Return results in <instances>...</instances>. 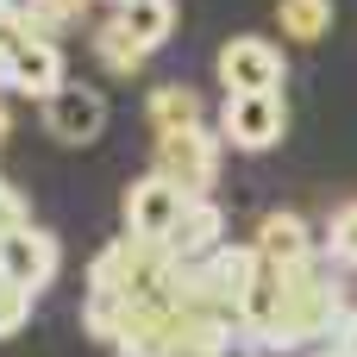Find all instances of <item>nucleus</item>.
<instances>
[{
	"instance_id": "f257e3e1",
	"label": "nucleus",
	"mask_w": 357,
	"mask_h": 357,
	"mask_svg": "<svg viewBox=\"0 0 357 357\" xmlns=\"http://www.w3.org/2000/svg\"><path fill=\"white\" fill-rule=\"evenodd\" d=\"M345 289L333 276V257H307L295 270H270L257 276V289L238 307V333L257 351H307V345H333L345 326Z\"/></svg>"
},
{
	"instance_id": "f03ea898",
	"label": "nucleus",
	"mask_w": 357,
	"mask_h": 357,
	"mask_svg": "<svg viewBox=\"0 0 357 357\" xmlns=\"http://www.w3.org/2000/svg\"><path fill=\"white\" fill-rule=\"evenodd\" d=\"M220 144H226V138H220L213 126L163 132V138H157V151H151V157H157L151 169H157V176H169L188 201H201V195H213V182H220Z\"/></svg>"
},
{
	"instance_id": "7ed1b4c3",
	"label": "nucleus",
	"mask_w": 357,
	"mask_h": 357,
	"mask_svg": "<svg viewBox=\"0 0 357 357\" xmlns=\"http://www.w3.org/2000/svg\"><path fill=\"white\" fill-rule=\"evenodd\" d=\"M213 69H220V88L226 94H282V82H289V56H282V44H270V38H226L220 44V56H213Z\"/></svg>"
},
{
	"instance_id": "20e7f679",
	"label": "nucleus",
	"mask_w": 357,
	"mask_h": 357,
	"mask_svg": "<svg viewBox=\"0 0 357 357\" xmlns=\"http://www.w3.org/2000/svg\"><path fill=\"white\" fill-rule=\"evenodd\" d=\"M282 132H289V100L282 94H226V107H220V138L232 144V151H276L282 144Z\"/></svg>"
},
{
	"instance_id": "39448f33",
	"label": "nucleus",
	"mask_w": 357,
	"mask_h": 357,
	"mask_svg": "<svg viewBox=\"0 0 357 357\" xmlns=\"http://www.w3.org/2000/svg\"><path fill=\"white\" fill-rule=\"evenodd\" d=\"M182 207H188V195L169 182V176H138L132 188H126V201H119V213H126V232L132 238H144V245H169V232H176V220H182Z\"/></svg>"
},
{
	"instance_id": "423d86ee",
	"label": "nucleus",
	"mask_w": 357,
	"mask_h": 357,
	"mask_svg": "<svg viewBox=\"0 0 357 357\" xmlns=\"http://www.w3.org/2000/svg\"><path fill=\"white\" fill-rule=\"evenodd\" d=\"M44 132L56 144H94L107 132V94L100 88H82V82H63L50 100H44Z\"/></svg>"
},
{
	"instance_id": "0eeeda50",
	"label": "nucleus",
	"mask_w": 357,
	"mask_h": 357,
	"mask_svg": "<svg viewBox=\"0 0 357 357\" xmlns=\"http://www.w3.org/2000/svg\"><path fill=\"white\" fill-rule=\"evenodd\" d=\"M56 264H63V245L44 232V226H19V232H6L0 238V276L6 282H19V289H50V276H56Z\"/></svg>"
},
{
	"instance_id": "6e6552de",
	"label": "nucleus",
	"mask_w": 357,
	"mask_h": 357,
	"mask_svg": "<svg viewBox=\"0 0 357 357\" xmlns=\"http://www.w3.org/2000/svg\"><path fill=\"white\" fill-rule=\"evenodd\" d=\"M63 82H69V75H63V50H56V38H25V44L13 50V69H6V88H13V94L50 100Z\"/></svg>"
},
{
	"instance_id": "1a4fd4ad",
	"label": "nucleus",
	"mask_w": 357,
	"mask_h": 357,
	"mask_svg": "<svg viewBox=\"0 0 357 357\" xmlns=\"http://www.w3.org/2000/svg\"><path fill=\"white\" fill-rule=\"evenodd\" d=\"M251 245L264 251V264H270V270H295V264L320 257V245H314V226H307L301 213H264Z\"/></svg>"
},
{
	"instance_id": "9d476101",
	"label": "nucleus",
	"mask_w": 357,
	"mask_h": 357,
	"mask_svg": "<svg viewBox=\"0 0 357 357\" xmlns=\"http://www.w3.org/2000/svg\"><path fill=\"white\" fill-rule=\"evenodd\" d=\"M226 245V213L201 195V201H188L182 207V220H176V232H169V251L176 257H207V251H220Z\"/></svg>"
},
{
	"instance_id": "9b49d317",
	"label": "nucleus",
	"mask_w": 357,
	"mask_h": 357,
	"mask_svg": "<svg viewBox=\"0 0 357 357\" xmlns=\"http://www.w3.org/2000/svg\"><path fill=\"white\" fill-rule=\"evenodd\" d=\"M144 113H151V132L163 138V132H188V126H207V107H201V94L195 88H157L151 100H144Z\"/></svg>"
},
{
	"instance_id": "f8f14e48",
	"label": "nucleus",
	"mask_w": 357,
	"mask_h": 357,
	"mask_svg": "<svg viewBox=\"0 0 357 357\" xmlns=\"http://www.w3.org/2000/svg\"><path fill=\"white\" fill-rule=\"evenodd\" d=\"M94 56H100V63H107V69H113V75H138V69H144V56H151V50H144V44H138V38H132V31H126V19H119V13H113V19H107V25H100V31H94Z\"/></svg>"
},
{
	"instance_id": "ddd939ff",
	"label": "nucleus",
	"mask_w": 357,
	"mask_h": 357,
	"mask_svg": "<svg viewBox=\"0 0 357 357\" xmlns=\"http://www.w3.org/2000/svg\"><path fill=\"white\" fill-rule=\"evenodd\" d=\"M119 19H126V31L144 44V50H157L169 31H176V0H126V6H113Z\"/></svg>"
},
{
	"instance_id": "4468645a",
	"label": "nucleus",
	"mask_w": 357,
	"mask_h": 357,
	"mask_svg": "<svg viewBox=\"0 0 357 357\" xmlns=\"http://www.w3.org/2000/svg\"><path fill=\"white\" fill-rule=\"evenodd\" d=\"M276 19H282V38L320 44L333 31V0H276Z\"/></svg>"
},
{
	"instance_id": "2eb2a0df",
	"label": "nucleus",
	"mask_w": 357,
	"mask_h": 357,
	"mask_svg": "<svg viewBox=\"0 0 357 357\" xmlns=\"http://www.w3.org/2000/svg\"><path fill=\"white\" fill-rule=\"evenodd\" d=\"M19 6H25V25H31L38 38H56L69 19H82L88 0H19Z\"/></svg>"
},
{
	"instance_id": "dca6fc26",
	"label": "nucleus",
	"mask_w": 357,
	"mask_h": 357,
	"mask_svg": "<svg viewBox=\"0 0 357 357\" xmlns=\"http://www.w3.org/2000/svg\"><path fill=\"white\" fill-rule=\"evenodd\" d=\"M326 257H333L339 270H357V201H345V207L333 213V226H326Z\"/></svg>"
},
{
	"instance_id": "f3484780",
	"label": "nucleus",
	"mask_w": 357,
	"mask_h": 357,
	"mask_svg": "<svg viewBox=\"0 0 357 357\" xmlns=\"http://www.w3.org/2000/svg\"><path fill=\"white\" fill-rule=\"evenodd\" d=\"M25 320H31V289H19V282L0 276V339L25 333Z\"/></svg>"
},
{
	"instance_id": "a211bd4d",
	"label": "nucleus",
	"mask_w": 357,
	"mask_h": 357,
	"mask_svg": "<svg viewBox=\"0 0 357 357\" xmlns=\"http://www.w3.org/2000/svg\"><path fill=\"white\" fill-rule=\"evenodd\" d=\"M25 220H31V207H25V195H19V188H13V182L0 176V238H6V232H19Z\"/></svg>"
},
{
	"instance_id": "6ab92c4d",
	"label": "nucleus",
	"mask_w": 357,
	"mask_h": 357,
	"mask_svg": "<svg viewBox=\"0 0 357 357\" xmlns=\"http://www.w3.org/2000/svg\"><path fill=\"white\" fill-rule=\"evenodd\" d=\"M333 345H339L345 357H357V307L345 314V326H339V339H333Z\"/></svg>"
},
{
	"instance_id": "aec40b11",
	"label": "nucleus",
	"mask_w": 357,
	"mask_h": 357,
	"mask_svg": "<svg viewBox=\"0 0 357 357\" xmlns=\"http://www.w3.org/2000/svg\"><path fill=\"white\" fill-rule=\"evenodd\" d=\"M6 19H19V0H0V25H6Z\"/></svg>"
},
{
	"instance_id": "412c9836",
	"label": "nucleus",
	"mask_w": 357,
	"mask_h": 357,
	"mask_svg": "<svg viewBox=\"0 0 357 357\" xmlns=\"http://www.w3.org/2000/svg\"><path fill=\"white\" fill-rule=\"evenodd\" d=\"M6 132H13V113H6V100H0V144H6Z\"/></svg>"
},
{
	"instance_id": "4be33fe9",
	"label": "nucleus",
	"mask_w": 357,
	"mask_h": 357,
	"mask_svg": "<svg viewBox=\"0 0 357 357\" xmlns=\"http://www.w3.org/2000/svg\"><path fill=\"white\" fill-rule=\"evenodd\" d=\"M6 69H13V56H6V50H0V88H6Z\"/></svg>"
},
{
	"instance_id": "5701e85b",
	"label": "nucleus",
	"mask_w": 357,
	"mask_h": 357,
	"mask_svg": "<svg viewBox=\"0 0 357 357\" xmlns=\"http://www.w3.org/2000/svg\"><path fill=\"white\" fill-rule=\"evenodd\" d=\"M314 357H345V351H339V345H333V351H314Z\"/></svg>"
},
{
	"instance_id": "b1692460",
	"label": "nucleus",
	"mask_w": 357,
	"mask_h": 357,
	"mask_svg": "<svg viewBox=\"0 0 357 357\" xmlns=\"http://www.w3.org/2000/svg\"><path fill=\"white\" fill-rule=\"evenodd\" d=\"M113 6H126V0H113Z\"/></svg>"
},
{
	"instance_id": "393cba45",
	"label": "nucleus",
	"mask_w": 357,
	"mask_h": 357,
	"mask_svg": "<svg viewBox=\"0 0 357 357\" xmlns=\"http://www.w3.org/2000/svg\"><path fill=\"white\" fill-rule=\"evenodd\" d=\"M119 357H132V351H119Z\"/></svg>"
}]
</instances>
